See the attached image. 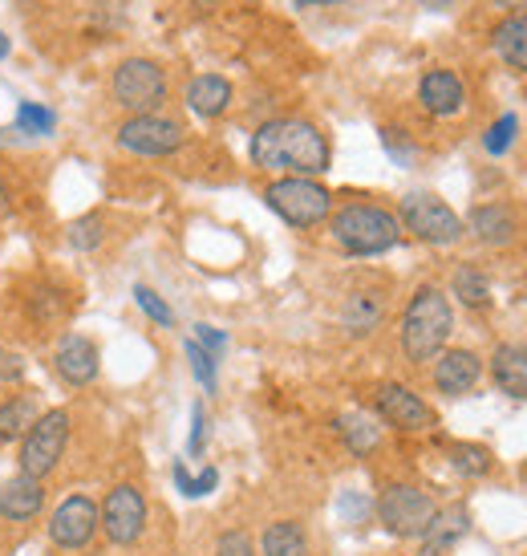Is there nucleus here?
<instances>
[{"label":"nucleus","instance_id":"nucleus-37","mask_svg":"<svg viewBox=\"0 0 527 556\" xmlns=\"http://www.w3.org/2000/svg\"><path fill=\"white\" fill-rule=\"evenodd\" d=\"M21 378H25V357L16 354V350H9V345H0V382L13 387Z\"/></svg>","mask_w":527,"mask_h":556},{"label":"nucleus","instance_id":"nucleus-2","mask_svg":"<svg viewBox=\"0 0 527 556\" xmlns=\"http://www.w3.org/2000/svg\"><path fill=\"white\" fill-rule=\"evenodd\" d=\"M450 329H454V313H450V301L438 285H422L419 293L410 296V305L402 313V354L406 362H435L450 341Z\"/></svg>","mask_w":527,"mask_h":556},{"label":"nucleus","instance_id":"nucleus-38","mask_svg":"<svg viewBox=\"0 0 527 556\" xmlns=\"http://www.w3.org/2000/svg\"><path fill=\"white\" fill-rule=\"evenodd\" d=\"M195 341H200L211 357H219L223 350H228V338H223L219 329H211V325H195Z\"/></svg>","mask_w":527,"mask_h":556},{"label":"nucleus","instance_id":"nucleus-8","mask_svg":"<svg viewBox=\"0 0 527 556\" xmlns=\"http://www.w3.org/2000/svg\"><path fill=\"white\" fill-rule=\"evenodd\" d=\"M398 224L402 232L419 236L422 244H454L463 236V219L450 212L447 203L430 195V191H410L402 203H398Z\"/></svg>","mask_w":527,"mask_h":556},{"label":"nucleus","instance_id":"nucleus-12","mask_svg":"<svg viewBox=\"0 0 527 556\" xmlns=\"http://www.w3.org/2000/svg\"><path fill=\"white\" fill-rule=\"evenodd\" d=\"M373 406L394 431L402 434H426L438 427V415L430 410V402L414 394L410 387H402V382H382L373 390Z\"/></svg>","mask_w":527,"mask_h":556},{"label":"nucleus","instance_id":"nucleus-13","mask_svg":"<svg viewBox=\"0 0 527 556\" xmlns=\"http://www.w3.org/2000/svg\"><path fill=\"white\" fill-rule=\"evenodd\" d=\"M53 370L62 378L65 387H90L98 370H102V357H98V345L90 338H81V333H65L62 345L53 350Z\"/></svg>","mask_w":527,"mask_h":556},{"label":"nucleus","instance_id":"nucleus-21","mask_svg":"<svg viewBox=\"0 0 527 556\" xmlns=\"http://www.w3.org/2000/svg\"><path fill=\"white\" fill-rule=\"evenodd\" d=\"M466 228L483 244H512L515 240V216L503 203H483L466 216Z\"/></svg>","mask_w":527,"mask_h":556},{"label":"nucleus","instance_id":"nucleus-4","mask_svg":"<svg viewBox=\"0 0 527 556\" xmlns=\"http://www.w3.org/2000/svg\"><path fill=\"white\" fill-rule=\"evenodd\" d=\"M69 410L53 406L46 415H37V422L29 427V434L21 439V451H16V471L29 479H41L46 483L57 464H62L65 447H69Z\"/></svg>","mask_w":527,"mask_h":556},{"label":"nucleus","instance_id":"nucleus-23","mask_svg":"<svg viewBox=\"0 0 527 556\" xmlns=\"http://www.w3.org/2000/svg\"><path fill=\"white\" fill-rule=\"evenodd\" d=\"M33 422H37V402L29 394H13V399L0 402V447L21 443Z\"/></svg>","mask_w":527,"mask_h":556},{"label":"nucleus","instance_id":"nucleus-10","mask_svg":"<svg viewBox=\"0 0 527 556\" xmlns=\"http://www.w3.org/2000/svg\"><path fill=\"white\" fill-rule=\"evenodd\" d=\"M187 142V130L175 118H163V114H134L118 126V147L130 151V155H146V159H163L175 155Z\"/></svg>","mask_w":527,"mask_h":556},{"label":"nucleus","instance_id":"nucleus-28","mask_svg":"<svg viewBox=\"0 0 527 556\" xmlns=\"http://www.w3.org/2000/svg\"><path fill=\"white\" fill-rule=\"evenodd\" d=\"M53 126H57V114L46 106H37V102H21L16 106V135H29V139H41V135H53Z\"/></svg>","mask_w":527,"mask_h":556},{"label":"nucleus","instance_id":"nucleus-11","mask_svg":"<svg viewBox=\"0 0 527 556\" xmlns=\"http://www.w3.org/2000/svg\"><path fill=\"white\" fill-rule=\"evenodd\" d=\"M102 511V532H106L110 544H134L146 528V495L134 488V483H114L106 492V500L98 504Z\"/></svg>","mask_w":527,"mask_h":556},{"label":"nucleus","instance_id":"nucleus-42","mask_svg":"<svg viewBox=\"0 0 527 556\" xmlns=\"http://www.w3.org/2000/svg\"><path fill=\"white\" fill-rule=\"evenodd\" d=\"M4 58H9V37L0 33V62H4Z\"/></svg>","mask_w":527,"mask_h":556},{"label":"nucleus","instance_id":"nucleus-1","mask_svg":"<svg viewBox=\"0 0 527 556\" xmlns=\"http://www.w3.org/2000/svg\"><path fill=\"white\" fill-rule=\"evenodd\" d=\"M329 139L309 118H272L252 135V163L277 175L312 179L329 170Z\"/></svg>","mask_w":527,"mask_h":556},{"label":"nucleus","instance_id":"nucleus-18","mask_svg":"<svg viewBox=\"0 0 527 556\" xmlns=\"http://www.w3.org/2000/svg\"><path fill=\"white\" fill-rule=\"evenodd\" d=\"M466 528H471V511L463 504H454V508H438V516L430 520V528L422 532V556H447L454 544L466 536Z\"/></svg>","mask_w":527,"mask_h":556},{"label":"nucleus","instance_id":"nucleus-22","mask_svg":"<svg viewBox=\"0 0 527 556\" xmlns=\"http://www.w3.org/2000/svg\"><path fill=\"white\" fill-rule=\"evenodd\" d=\"M264 556H309V532L296 520H272L260 536Z\"/></svg>","mask_w":527,"mask_h":556},{"label":"nucleus","instance_id":"nucleus-15","mask_svg":"<svg viewBox=\"0 0 527 556\" xmlns=\"http://www.w3.org/2000/svg\"><path fill=\"white\" fill-rule=\"evenodd\" d=\"M483 362L471 350H442L435 362V390L447 399H463L479 387Z\"/></svg>","mask_w":527,"mask_h":556},{"label":"nucleus","instance_id":"nucleus-35","mask_svg":"<svg viewBox=\"0 0 527 556\" xmlns=\"http://www.w3.org/2000/svg\"><path fill=\"white\" fill-rule=\"evenodd\" d=\"M382 147H386L389 159H394L398 167H410V163H414V142L406 139L402 130H394V126H386V130H382Z\"/></svg>","mask_w":527,"mask_h":556},{"label":"nucleus","instance_id":"nucleus-16","mask_svg":"<svg viewBox=\"0 0 527 556\" xmlns=\"http://www.w3.org/2000/svg\"><path fill=\"white\" fill-rule=\"evenodd\" d=\"M419 98L435 118H450V114H459V110L466 106V86H463V78L450 74V70H430L419 86Z\"/></svg>","mask_w":527,"mask_h":556},{"label":"nucleus","instance_id":"nucleus-32","mask_svg":"<svg viewBox=\"0 0 527 556\" xmlns=\"http://www.w3.org/2000/svg\"><path fill=\"white\" fill-rule=\"evenodd\" d=\"M515 135H519V118L515 114H503L491 130H487V139H483V147H487V155H507L512 151Z\"/></svg>","mask_w":527,"mask_h":556},{"label":"nucleus","instance_id":"nucleus-5","mask_svg":"<svg viewBox=\"0 0 527 556\" xmlns=\"http://www.w3.org/2000/svg\"><path fill=\"white\" fill-rule=\"evenodd\" d=\"M373 511H377V525L386 528L389 536H398V541H422V532L438 516V504L435 495L414 488V483H389V488H382Z\"/></svg>","mask_w":527,"mask_h":556},{"label":"nucleus","instance_id":"nucleus-14","mask_svg":"<svg viewBox=\"0 0 527 556\" xmlns=\"http://www.w3.org/2000/svg\"><path fill=\"white\" fill-rule=\"evenodd\" d=\"M46 508V483L16 471L13 479L0 483V520L4 525H29Z\"/></svg>","mask_w":527,"mask_h":556},{"label":"nucleus","instance_id":"nucleus-20","mask_svg":"<svg viewBox=\"0 0 527 556\" xmlns=\"http://www.w3.org/2000/svg\"><path fill=\"white\" fill-rule=\"evenodd\" d=\"M187 106L195 110L200 118H219L223 110L232 106V81L219 74H200L187 86Z\"/></svg>","mask_w":527,"mask_h":556},{"label":"nucleus","instance_id":"nucleus-9","mask_svg":"<svg viewBox=\"0 0 527 556\" xmlns=\"http://www.w3.org/2000/svg\"><path fill=\"white\" fill-rule=\"evenodd\" d=\"M102 532V511L90 495H69L57 504V511L49 516V544L62 548V553H81L90 548L93 536Z\"/></svg>","mask_w":527,"mask_h":556},{"label":"nucleus","instance_id":"nucleus-19","mask_svg":"<svg viewBox=\"0 0 527 556\" xmlns=\"http://www.w3.org/2000/svg\"><path fill=\"white\" fill-rule=\"evenodd\" d=\"M491 378L503 394L512 399H527V350L515 341H503L491 354Z\"/></svg>","mask_w":527,"mask_h":556},{"label":"nucleus","instance_id":"nucleus-33","mask_svg":"<svg viewBox=\"0 0 527 556\" xmlns=\"http://www.w3.org/2000/svg\"><path fill=\"white\" fill-rule=\"evenodd\" d=\"M134 301H139V309L146 313V317H151L155 325H163V329H171V325H175L171 305H167V301H163L155 289H146V285H134Z\"/></svg>","mask_w":527,"mask_h":556},{"label":"nucleus","instance_id":"nucleus-40","mask_svg":"<svg viewBox=\"0 0 527 556\" xmlns=\"http://www.w3.org/2000/svg\"><path fill=\"white\" fill-rule=\"evenodd\" d=\"M300 9H329V4H342V0H296Z\"/></svg>","mask_w":527,"mask_h":556},{"label":"nucleus","instance_id":"nucleus-36","mask_svg":"<svg viewBox=\"0 0 527 556\" xmlns=\"http://www.w3.org/2000/svg\"><path fill=\"white\" fill-rule=\"evenodd\" d=\"M216 556H256V544H252L248 532L232 528V532H223V536H219Z\"/></svg>","mask_w":527,"mask_h":556},{"label":"nucleus","instance_id":"nucleus-39","mask_svg":"<svg viewBox=\"0 0 527 556\" xmlns=\"http://www.w3.org/2000/svg\"><path fill=\"white\" fill-rule=\"evenodd\" d=\"M203 439H207V418H203V406L195 402V406H191V443H187L191 455H200L203 451Z\"/></svg>","mask_w":527,"mask_h":556},{"label":"nucleus","instance_id":"nucleus-25","mask_svg":"<svg viewBox=\"0 0 527 556\" xmlns=\"http://www.w3.org/2000/svg\"><path fill=\"white\" fill-rule=\"evenodd\" d=\"M337 431H342L345 447L354 451V455H370V451H377V443H382V431L373 427V418L357 415V410L337 418Z\"/></svg>","mask_w":527,"mask_h":556},{"label":"nucleus","instance_id":"nucleus-24","mask_svg":"<svg viewBox=\"0 0 527 556\" xmlns=\"http://www.w3.org/2000/svg\"><path fill=\"white\" fill-rule=\"evenodd\" d=\"M491 41H496V53L503 62L527 74V16H507V21H499L496 33H491Z\"/></svg>","mask_w":527,"mask_h":556},{"label":"nucleus","instance_id":"nucleus-27","mask_svg":"<svg viewBox=\"0 0 527 556\" xmlns=\"http://www.w3.org/2000/svg\"><path fill=\"white\" fill-rule=\"evenodd\" d=\"M447 459L466 479H479L491 471V451L479 447V443H447Z\"/></svg>","mask_w":527,"mask_h":556},{"label":"nucleus","instance_id":"nucleus-41","mask_svg":"<svg viewBox=\"0 0 527 556\" xmlns=\"http://www.w3.org/2000/svg\"><path fill=\"white\" fill-rule=\"evenodd\" d=\"M491 4H499V9H507V13H515V9H527V0H491Z\"/></svg>","mask_w":527,"mask_h":556},{"label":"nucleus","instance_id":"nucleus-3","mask_svg":"<svg viewBox=\"0 0 527 556\" xmlns=\"http://www.w3.org/2000/svg\"><path fill=\"white\" fill-rule=\"evenodd\" d=\"M329 228H333V240L354 256H382V252L402 244L398 216L377 207V203H345Z\"/></svg>","mask_w":527,"mask_h":556},{"label":"nucleus","instance_id":"nucleus-6","mask_svg":"<svg viewBox=\"0 0 527 556\" xmlns=\"http://www.w3.org/2000/svg\"><path fill=\"white\" fill-rule=\"evenodd\" d=\"M264 203L293 228H317L333 212V195L317 179H296V175H284V179L264 187Z\"/></svg>","mask_w":527,"mask_h":556},{"label":"nucleus","instance_id":"nucleus-30","mask_svg":"<svg viewBox=\"0 0 527 556\" xmlns=\"http://www.w3.org/2000/svg\"><path fill=\"white\" fill-rule=\"evenodd\" d=\"M175 483H179V492H183V495L200 500V495H207L219 483V471H216V467H203L200 476H191L183 464H175Z\"/></svg>","mask_w":527,"mask_h":556},{"label":"nucleus","instance_id":"nucleus-26","mask_svg":"<svg viewBox=\"0 0 527 556\" xmlns=\"http://www.w3.org/2000/svg\"><path fill=\"white\" fill-rule=\"evenodd\" d=\"M450 289H454V296L463 301L466 309H487V305H491V285H487V277H483L479 268H471V264H463V268L454 273Z\"/></svg>","mask_w":527,"mask_h":556},{"label":"nucleus","instance_id":"nucleus-31","mask_svg":"<svg viewBox=\"0 0 527 556\" xmlns=\"http://www.w3.org/2000/svg\"><path fill=\"white\" fill-rule=\"evenodd\" d=\"M29 313L37 325H57L65 317V305L53 289H37V293L29 296Z\"/></svg>","mask_w":527,"mask_h":556},{"label":"nucleus","instance_id":"nucleus-34","mask_svg":"<svg viewBox=\"0 0 527 556\" xmlns=\"http://www.w3.org/2000/svg\"><path fill=\"white\" fill-rule=\"evenodd\" d=\"M187 357H191V370H195V378L203 382V390H216V362L219 357L207 354L195 338L187 341Z\"/></svg>","mask_w":527,"mask_h":556},{"label":"nucleus","instance_id":"nucleus-7","mask_svg":"<svg viewBox=\"0 0 527 556\" xmlns=\"http://www.w3.org/2000/svg\"><path fill=\"white\" fill-rule=\"evenodd\" d=\"M110 93H114V102L123 110H130V114H155V110L167 102V74H163L158 62L126 58V62L114 70Z\"/></svg>","mask_w":527,"mask_h":556},{"label":"nucleus","instance_id":"nucleus-29","mask_svg":"<svg viewBox=\"0 0 527 556\" xmlns=\"http://www.w3.org/2000/svg\"><path fill=\"white\" fill-rule=\"evenodd\" d=\"M106 240V216L102 212H86L81 219L69 224V244L78 252H93V248Z\"/></svg>","mask_w":527,"mask_h":556},{"label":"nucleus","instance_id":"nucleus-17","mask_svg":"<svg viewBox=\"0 0 527 556\" xmlns=\"http://www.w3.org/2000/svg\"><path fill=\"white\" fill-rule=\"evenodd\" d=\"M386 321V296L357 289L342 301V329L349 338H370L377 325Z\"/></svg>","mask_w":527,"mask_h":556}]
</instances>
